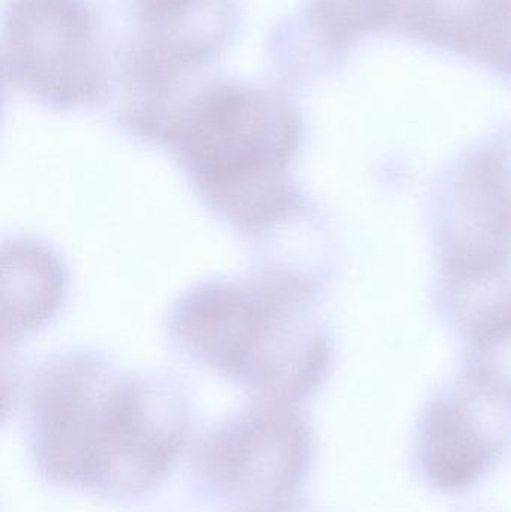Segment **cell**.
<instances>
[{
  "label": "cell",
  "instance_id": "obj_1",
  "mask_svg": "<svg viewBox=\"0 0 511 512\" xmlns=\"http://www.w3.org/2000/svg\"><path fill=\"white\" fill-rule=\"evenodd\" d=\"M68 352L45 366L35 399L36 454L48 477L116 493L149 489L179 450L183 415L161 385Z\"/></svg>",
  "mask_w": 511,
  "mask_h": 512
},
{
  "label": "cell",
  "instance_id": "obj_2",
  "mask_svg": "<svg viewBox=\"0 0 511 512\" xmlns=\"http://www.w3.org/2000/svg\"><path fill=\"white\" fill-rule=\"evenodd\" d=\"M302 135L299 108L282 89L227 78L195 87L156 141L173 152L216 218L263 234L296 210L287 173Z\"/></svg>",
  "mask_w": 511,
  "mask_h": 512
},
{
  "label": "cell",
  "instance_id": "obj_3",
  "mask_svg": "<svg viewBox=\"0 0 511 512\" xmlns=\"http://www.w3.org/2000/svg\"><path fill=\"white\" fill-rule=\"evenodd\" d=\"M308 297L294 277L206 280L174 303L168 337L186 357L288 402L320 381L329 358Z\"/></svg>",
  "mask_w": 511,
  "mask_h": 512
},
{
  "label": "cell",
  "instance_id": "obj_4",
  "mask_svg": "<svg viewBox=\"0 0 511 512\" xmlns=\"http://www.w3.org/2000/svg\"><path fill=\"white\" fill-rule=\"evenodd\" d=\"M6 83L48 110H89L110 92L113 57L92 0H8L3 11Z\"/></svg>",
  "mask_w": 511,
  "mask_h": 512
},
{
  "label": "cell",
  "instance_id": "obj_5",
  "mask_svg": "<svg viewBox=\"0 0 511 512\" xmlns=\"http://www.w3.org/2000/svg\"><path fill=\"white\" fill-rule=\"evenodd\" d=\"M126 26L119 69L122 116L156 122L173 110L201 72L228 50L240 26L236 0H119Z\"/></svg>",
  "mask_w": 511,
  "mask_h": 512
},
{
  "label": "cell",
  "instance_id": "obj_6",
  "mask_svg": "<svg viewBox=\"0 0 511 512\" xmlns=\"http://www.w3.org/2000/svg\"><path fill=\"white\" fill-rule=\"evenodd\" d=\"M306 462L299 420L282 406L257 409L221 430L207 445L204 466L219 490L246 512H278Z\"/></svg>",
  "mask_w": 511,
  "mask_h": 512
},
{
  "label": "cell",
  "instance_id": "obj_7",
  "mask_svg": "<svg viewBox=\"0 0 511 512\" xmlns=\"http://www.w3.org/2000/svg\"><path fill=\"white\" fill-rule=\"evenodd\" d=\"M441 245L464 277H486L511 254V179L494 158H479L453 177L440 207Z\"/></svg>",
  "mask_w": 511,
  "mask_h": 512
},
{
  "label": "cell",
  "instance_id": "obj_8",
  "mask_svg": "<svg viewBox=\"0 0 511 512\" xmlns=\"http://www.w3.org/2000/svg\"><path fill=\"white\" fill-rule=\"evenodd\" d=\"M473 418L458 402L441 403L429 418L426 471L444 489L467 486L485 466V442Z\"/></svg>",
  "mask_w": 511,
  "mask_h": 512
},
{
  "label": "cell",
  "instance_id": "obj_9",
  "mask_svg": "<svg viewBox=\"0 0 511 512\" xmlns=\"http://www.w3.org/2000/svg\"><path fill=\"white\" fill-rule=\"evenodd\" d=\"M441 33L488 65L511 74V0H473Z\"/></svg>",
  "mask_w": 511,
  "mask_h": 512
},
{
  "label": "cell",
  "instance_id": "obj_10",
  "mask_svg": "<svg viewBox=\"0 0 511 512\" xmlns=\"http://www.w3.org/2000/svg\"><path fill=\"white\" fill-rule=\"evenodd\" d=\"M396 0H308L302 18L327 44H344L389 18Z\"/></svg>",
  "mask_w": 511,
  "mask_h": 512
}]
</instances>
